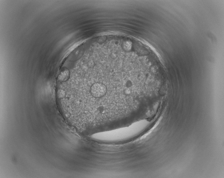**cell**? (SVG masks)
<instances>
[{
  "label": "cell",
  "mask_w": 224,
  "mask_h": 178,
  "mask_svg": "<svg viewBox=\"0 0 224 178\" xmlns=\"http://www.w3.org/2000/svg\"><path fill=\"white\" fill-rule=\"evenodd\" d=\"M70 73L67 69H65L62 71L59 75L58 79L61 82H65L69 79Z\"/></svg>",
  "instance_id": "6da1fadb"
}]
</instances>
